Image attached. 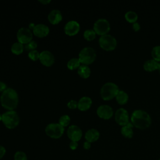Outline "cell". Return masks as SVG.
Listing matches in <instances>:
<instances>
[{
  "label": "cell",
  "instance_id": "obj_17",
  "mask_svg": "<svg viewBox=\"0 0 160 160\" xmlns=\"http://www.w3.org/2000/svg\"><path fill=\"white\" fill-rule=\"evenodd\" d=\"M92 104V99L88 96H83L78 101V108L80 111H85L89 109Z\"/></svg>",
  "mask_w": 160,
  "mask_h": 160
},
{
  "label": "cell",
  "instance_id": "obj_30",
  "mask_svg": "<svg viewBox=\"0 0 160 160\" xmlns=\"http://www.w3.org/2000/svg\"><path fill=\"white\" fill-rule=\"evenodd\" d=\"M38 46V44L36 41H30L29 42H28V44H26L24 46V48L27 51H32V50H35V49L37 48Z\"/></svg>",
  "mask_w": 160,
  "mask_h": 160
},
{
  "label": "cell",
  "instance_id": "obj_12",
  "mask_svg": "<svg viewBox=\"0 0 160 160\" xmlns=\"http://www.w3.org/2000/svg\"><path fill=\"white\" fill-rule=\"evenodd\" d=\"M98 116L104 119H109L113 115L112 108L107 104L100 105L96 111Z\"/></svg>",
  "mask_w": 160,
  "mask_h": 160
},
{
  "label": "cell",
  "instance_id": "obj_34",
  "mask_svg": "<svg viewBox=\"0 0 160 160\" xmlns=\"http://www.w3.org/2000/svg\"><path fill=\"white\" fill-rule=\"evenodd\" d=\"M140 28H141V26L138 22H136L132 24V29L134 31H136V32L139 31L140 30Z\"/></svg>",
  "mask_w": 160,
  "mask_h": 160
},
{
  "label": "cell",
  "instance_id": "obj_9",
  "mask_svg": "<svg viewBox=\"0 0 160 160\" xmlns=\"http://www.w3.org/2000/svg\"><path fill=\"white\" fill-rule=\"evenodd\" d=\"M17 39L18 42L26 44L32 41V32L29 28L22 27L17 32Z\"/></svg>",
  "mask_w": 160,
  "mask_h": 160
},
{
  "label": "cell",
  "instance_id": "obj_20",
  "mask_svg": "<svg viewBox=\"0 0 160 160\" xmlns=\"http://www.w3.org/2000/svg\"><path fill=\"white\" fill-rule=\"evenodd\" d=\"M133 125L131 122H129L126 125L122 126L121 129V132L122 135L126 138H131L133 136Z\"/></svg>",
  "mask_w": 160,
  "mask_h": 160
},
{
  "label": "cell",
  "instance_id": "obj_28",
  "mask_svg": "<svg viewBox=\"0 0 160 160\" xmlns=\"http://www.w3.org/2000/svg\"><path fill=\"white\" fill-rule=\"evenodd\" d=\"M70 121H71L70 117L67 114H64V115L61 116L59 118V124L64 128L66 126H68L69 124Z\"/></svg>",
  "mask_w": 160,
  "mask_h": 160
},
{
  "label": "cell",
  "instance_id": "obj_10",
  "mask_svg": "<svg viewBox=\"0 0 160 160\" xmlns=\"http://www.w3.org/2000/svg\"><path fill=\"white\" fill-rule=\"evenodd\" d=\"M129 114L126 109L120 108L116 111L115 121L119 125L124 126L129 122Z\"/></svg>",
  "mask_w": 160,
  "mask_h": 160
},
{
  "label": "cell",
  "instance_id": "obj_5",
  "mask_svg": "<svg viewBox=\"0 0 160 160\" xmlns=\"http://www.w3.org/2000/svg\"><path fill=\"white\" fill-rule=\"evenodd\" d=\"M96 58L95 50L91 47H85L82 48L79 53V59L82 64L88 65L92 63Z\"/></svg>",
  "mask_w": 160,
  "mask_h": 160
},
{
  "label": "cell",
  "instance_id": "obj_22",
  "mask_svg": "<svg viewBox=\"0 0 160 160\" xmlns=\"http://www.w3.org/2000/svg\"><path fill=\"white\" fill-rule=\"evenodd\" d=\"M78 73L82 78H88L91 74V69L88 65L82 64L78 69Z\"/></svg>",
  "mask_w": 160,
  "mask_h": 160
},
{
  "label": "cell",
  "instance_id": "obj_14",
  "mask_svg": "<svg viewBox=\"0 0 160 160\" xmlns=\"http://www.w3.org/2000/svg\"><path fill=\"white\" fill-rule=\"evenodd\" d=\"M39 60L43 65L49 67L54 64L55 58L51 52L48 50H44L40 52Z\"/></svg>",
  "mask_w": 160,
  "mask_h": 160
},
{
  "label": "cell",
  "instance_id": "obj_31",
  "mask_svg": "<svg viewBox=\"0 0 160 160\" xmlns=\"http://www.w3.org/2000/svg\"><path fill=\"white\" fill-rule=\"evenodd\" d=\"M40 53L37 50H32L28 52V57L32 61H36L39 59Z\"/></svg>",
  "mask_w": 160,
  "mask_h": 160
},
{
  "label": "cell",
  "instance_id": "obj_39",
  "mask_svg": "<svg viewBox=\"0 0 160 160\" xmlns=\"http://www.w3.org/2000/svg\"><path fill=\"white\" fill-rule=\"evenodd\" d=\"M2 120V114L0 113V121Z\"/></svg>",
  "mask_w": 160,
  "mask_h": 160
},
{
  "label": "cell",
  "instance_id": "obj_7",
  "mask_svg": "<svg viewBox=\"0 0 160 160\" xmlns=\"http://www.w3.org/2000/svg\"><path fill=\"white\" fill-rule=\"evenodd\" d=\"M45 132L49 137L53 139H58L62 136L64 132V128L59 123H49L46 126Z\"/></svg>",
  "mask_w": 160,
  "mask_h": 160
},
{
  "label": "cell",
  "instance_id": "obj_25",
  "mask_svg": "<svg viewBox=\"0 0 160 160\" xmlns=\"http://www.w3.org/2000/svg\"><path fill=\"white\" fill-rule=\"evenodd\" d=\"M80 64H81V62L79 58H72L68 61L67 63V67L71 70H74L79 68L81 66Z\"/></svg>",
  "mask_w": 160,
  "mask_h": 160
},
{
  "label": "cell",
  "instance_id": "obj_13",
  "mask_svg": "<svg viewBox=\"0 0 160 160\" xmlns=\"http://www.w3.org/2000/svg\"><path fill=\"white\" fill-rule=\"evenodd\" d=\"M80 29V25L79 22L75 20L69 21L66 23L64 30L65 33L69 36L76 35Z\"/></svg>",
  "mask_w": 160,
  "mask_h": 160
},
{
  "label": "cell",
  "instance_id": "obj_41",
  "mask_svg": "<svg viewBox=\"0 0 160 160\" xmlns=\"http://www.w3.org/2000/svg\"><path fill=\"white\" fill-rule=\"evenodd\" d=\"M158 160H160V159H158Z\"/></svg>",
  "mask_w": 160,
  "mask_h": 160
},
{
  "label": "cell",
  "instance_id": "obj_29",
  "mask_svg": "<svg viewBox=\"0 0 160 160\" xmlns=\"http://www.w3.org/2000/svg\"><path fill=\"white\" fill-rule=\"evenodd\" d=\"M14 160H28L27 155L22 151H17L14 156Z\"/></svg>",
  "mask_w": 160,
  "mask_h": 160
},
{
  "label": "cell",
  "instance_id": "obj_18",
  "mask_svg": "<svg viewBox=\"0 0 160 160\" xmlns=\"http://www.w3.org/2000/svg\"><path fill=\"white\" fill-rule=\"evenodd\" d=\"M99 132L94 128L88 130L85 134V139L89 142H93L96 141L99 138Z\"/></svg>",
  "mask_w": 160,
  "mask_h": 160
},
{
  "label": "cell",
  "instance_id": "obj_36",
  "mask_svg": "<svg viewBox=\"0 0 160 160\" xmlns=\"http://www.w3.org/2000/svg\"><path fill=\"white\" fill-rule=\"evenodd\" d=\"M6 89H7V86L6 83L0 81V92H2Z\"/></svg>",
  "mask_w": 160,
  "mask_h": 160
},
{
  "label": "cell",
  "instance_id": "obj_1",
  "mask_svg": "<svg viewBox=\"0 0 160 160\" xmlns=\"http://www.w3.org/2000/svg\"><path fill=\"white\" fill-rule=\"evenodd\" d=\"M0 101L3 108L8 110H13L18 104V94L15 89L11 88H8L2 92L0 97Z\"/></svg>",
  "mask_w": 160,
  "mask_h": 160
},
{
  "label": "cell",
  "instance_id": "obj_6",
  "mask_svg": "<svg viewBox=\"0 0 160 160\" xmlns=\"http://www.w3.org/2000/svg\"><path fill=\"white\" fill-rule=\"evenodd\" d=\"M99 44L102 49L105 51H112L117 46L116 38L111 34H104L101 36L99 39Z\"/></svg>",
  "mask_w": 160,
  "mask_h": 160
},
{
  "label": "cell",
  "instance_id": "obj_8",
  "mask_svg": "<svg viewBox=\"0 0 160 160\" xmlns=\"http://www.w3.org/2000/svg\"><path fill=\"white\" fill-rule=\"evenodd\" d=\"M110 24L109 21L104 18H100L94 23L93 29L98 35L106 34L110 30Z\"/></svg>",
  "mask_w": 160,
  "mask_h": 160
},
{
  "label": "cell",
  "instance_id": "obj_11",
  "mask_svg": "<svg viewBox=\"0 0 160 160\" xmlns=\"http://www.w3.org/2000/svg\"><path fill=\"white\" fill-rule=\"evenodd\" d=\"M67 135L69 139L73 141H78L81 139L82 132L79 127L76 125H71L67 131Z\"/></svg>",
  "mask_w": 160,
  "mask_h": 160
},
{
  "label": "cell",
  "instance_id": "obj_33",
  "mask_svg": "<svg viewBox=\"0 0 160 160\" xmlns=\"http://www.w3.org/2000/svg\"><path fill=\"white\" fill-rule=\"evenodd\" d=\"M78 146V142L77 141H71L69 143V148L71 149L72 150H75L77 149Z\"/></svg>",
  "mask_w": 160,
  "mask_h": 160
},
{
  "label": "cell",
  "instance_id": "obj_23",
  "mask_svg": "<svg viewBox=\"0 0 160 160\" xmlns=\"http://www.w3.org/2000/svg\"><path fill=\"white\" fill-rule=\"evenodd\" d=\"M24 50V46L22 43L19 42H16L13 43L11 47V52L16 55L20 54Z\"/></svg>",
  "mask_w": 160,
  "mask_h": 160
},
{
  "label": "cell",
  "instance_id": "obj_21",
  "mask_svg": "<svg viewBox=\"0 0 160 160\" xmlns=\"http://www.w3.org/2000/svg\"><path fill=\"white\" fill-rule=\"evenodd\" d=\"M116 99L118 104L122 105L127 103L129 99L128 94L122 90H119L116 96Z\"/></svg>",
  "mask_w": 160,
  "mask_h": 160
},
{
  "label": "cell",
  "instance_id": "obj_3",
  "mask_svg": "<svg viewBox=\"0 0 160 160\" xmlns=\"http://www.w3.org/2000/svg\"><path fill=\"white\" fill-rule=\"evenodd\" d=\"M1 121L8 129H14L19 124V117L16 111L9 110L2 114Z\"/></svg>",
  "mask_w": 160,
  "mask_h": 160
},
{
  "label": "cell",
  "instance_id": "obj_4",
  "mask_svg": "<svg viewBox=\"0 0 160 160\" xmlns=\"http://www.w3.org/2000/svg\"><path fill=\"white\" fill-rule=\"evenodd\" d=\"M119 91V89L117 84L112 82H108L101 87V96L102 99L109 101L116 97Z\"/></svg>",
  "mask_w": 160,
  "mask_h": 160
},
{
  "label": "cell",
  "instance_id": "obj_32",
  "mask_svg": "<svg viewBox=\"0 0 160 160\" xmlns=\"http://www.w3.org/2000/svg\"><path fill=\"white\" fill-rule=\"evenodd\" d=\"M78 101H76V100H74V99H71L67 103V106L69 108L74 109L78 107Z\"/></svg>",
  "mask_w": 160,
  "mask_h": 160
},
{
  "label": "cell",
  "instance_id": "obj_2",
  "mask_svg": "<svg viewBox=\"0 0 160 160\" xmlns=\"http://www.w3.org/2000/svg\"><path fill=\"white\" fill-rule=\"evenodd\" d=\"M131 122L136 128L140 129H145L150 126L151 118L149 114L141 109L133 111L131 117Z\"/></svg>",
  "mask_w": 160,
  "mask_h": 160
},
{
  "label": "cell",
  "instance_id": "obj_19",
  "mask_svg": "<svg viewBox=\"0 0 160 160\" xmlns=\"http://www.w3.org/2000/svg\"><path fill=\"white\" fill-rule=\"evenodd\" d=\"M159 62L156 61L152 59H148L143 64V68L146 71L152 72L156 69H159Z\"/></svg>",
  "mask_w": 160,
  "mask_h": 160
},
{
  "label": "cell",
  "instance_id": "obj_27",
  "mask_svg": "<svg viewBox=\"0 0 160 160\" xmlns=\"http://www.w3.org/2000/svg\"><path fill=\"white\" fill-rule=\"evenodd\" d=\"M151 55L154 60L157 62H160V46H156L153 47L151 51Z\"/></svg>",
  "mask_w": 160,
  "mask_h": 160
},
{
  "label": "cell",
  "instance_id": "obj_37",
  "mask_svg": "<svg viewBox=\"0 0 160 160\" xmlns=\"http://www.w3.org/2000/svg\"><path fill=\"white\" fill-rule=\"evenodd\" d=\"M91 146V142H88V141H86L84 142V144H83V148H84V149H87V150L89 149H90Z\"/></svg>",
  "mask_w": 160,
  "mask_h": 160
},
{
  "label": "cell",
  "instance_id": "obj_40",
  "mask_svg": "<svg viewBox=\"0 0 160 160\" xmlns=\"http://www.w3.org/2000/svg\"><path fill=\"white\" fill-rule=\"evenodd\" d=\"M159 71V73H160V63H159V69H158Z\"/></svg>",
  "mask_w": 160,
  "mask_h": 160
},
{
  "label": "cell",
  "instance_id": "obj_35",
  "mask_svg": "<svg viewBox=\"0 0 160 160\" xmlns=\"http://www.w3.org/2000/svg\"><path fill=\"white\" fill-rule=\"evenodd\" d=\"M6 154V149L4 146L0 145V159L4 157Z\"/></svg>",
  "mask_w": 160,
  "mask_h": 160
},
{
  "label": "cell",
  "instance_id": "obj_38",
  "mask_svg": "<svg viewBox=\"0 0 160 160\" xmlns=\"http://www.w3.org/2000/svg\"><path fill=\"white\" fill-rule=\"evenodd\" d=\"M40 2H41L42 4H48V3H49L50 2H51V0H39V1Z\"/></svg>",
  "mask_w": 160,
  "mask_h": 160
},
{
  "label": "cell",
  "instance_id": "obj_15",
  "mask_svg": "<svg viewBox=\"0 0 160 160\" xmlns=\"http://www.w3.org/2000/svg\"><path fill=\"white\" fill-rule=\"evenodd\" d=\"M32 31L33 34L35 36L39 38H43L49 34V28L47 25L42 23H39L34 26Z\"/></svg>",
  "mask_w": 160,
  "mask_h": 160
},
{
  "label": "cell",
  "instance_id": "obj_16",
  "mask_svg": "<svg viewBox=\"0 0 160 160\" xmlns=\"http://www.w3.org/2000/svg\"><path fill=\"white\" fill-rule=\"evenodd\" d=\"M48 19L51 24H56L62 20V15L59 10L54 9L49 12L48 15Z\"/></svg>",
  "mask_w": 160,
  "mask_h": 160
},
{
  "label": "cell",
  "instance_id": "obj_26",
  "mask_svg": "<svg viewBox=\"0 0 160 160\" xmlns=\"http://www.w3.org/2000/svg\"><path fill=\"white\" fill-rule=\"evenodd\" d=\"M96 33L94 31V29H86L84 32V38L89 41H92L95 38H96Z\"/></svg>",
  "mask_w": 160,
  "mask_h": 160
},
{
  "label": "cell",
  "instance_id": "obj_24",
  "mask_svg": "<svg viewBox=\"0 0 160 160\" xmlns=\"http://www.w3.org/2000/svg\"><path fill=\"white\" fill-rule=\"evenodd\" d=\"M126 20L130 23H134L138 20V16L136 12L132 11H129L126 12L124 15Z\"/></svg>",
  "mask_w": 160,
  "mask_h": 160
}]
</instances>
